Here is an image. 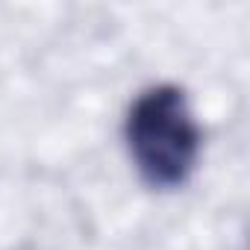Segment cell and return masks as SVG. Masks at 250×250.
Returning a JSON list of instances; mask_svg holds the SVG:
<instances>
[{"label":"cell","mask_w":250,"mask_h":250,"mask_svg":"<svg viewBox=\"0 0 250 250\" xmlns=\"http://www.w3.org/2000/svg\"><path fill=\"white\" fill-rule=\"evenodd\" d=\"M124 142L139 177L162 191L180 188L197 168L203 133L186 88L156 83L145 88L124 121Z\"/></svg>","instance_id":"1"}]
</instances>
